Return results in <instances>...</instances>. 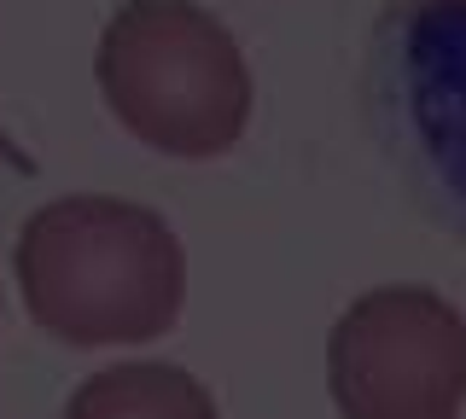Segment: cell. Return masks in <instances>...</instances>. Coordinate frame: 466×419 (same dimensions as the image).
Instances as JSON below:
<instances>
[{
    "label": "cell",
    "mask_w": 466,
    "mask_h": 419,
    "mask_svg": "<svg viewBox=\"0 0 466 419\" xmlns=\"http://www.w3.org/2000/svg\"><path fill=\"white\" fill-rule=\"evenodd\" d=\"M0 157H6V164H12V169H18V175H35V164H29V152H24V146H18V140H12V135H6V128H0Z\"/></svg>",
    "instance_id": "8992f818"
},
{
    "label": "cell",
    "mask_w": 466,
    "mask_h": 419,
    "mask_svg": "<svg viewBox=\"0 0 466 419\" xmlns=\"http://www.w3.org/2000/svg\"><path fill=\"white\" fill-rule=\"evenodd\" d=\"M373 128L408 193L466 239V0L390 6L368 53Z\"/></svg>",
    "instance_id": "3957f363"
},
{
    "label": "cell",
    "mask_w": 466,
    "mask_h": 419,
    "mask_svg": "<svg viewBox=\"0 0 466 419\" xmlns=\"http://www.w3.org/2000/svg\"><path fill=\"white\" fill-rule=\"evenodd\" d=\"M327 384L344 419H455L466 314L431 285H379L332 321Z\"/></svg>",
    "instance_id": "277c9868"
},
{
    "label": "cell",
    "mask_w": 466,
    "mask_h": 419,
    "mask_svg": "<svg viewBox=\"0 0 466 419\" xmlns=\"http://www.w3.org/2000/svg\"><path fill=\"white\" fill-rule=\"evenodd\" d=\"M414 6H443V0H414Z\"/></svg>",
    "instance_id": "52a82bcc"
},
{
    "label": "cell",
    "mask_w": 466,
    "mask_h": 419,
    "mask_svg": "<svg viewBox=\"0 0 466 419\" xmlns=\"http://www.w3.org/2000/svg\"><path fill=\"white\" fill-rule=\"evenodd\" d=\"M18 292L29 321L58 344H152L181 321L187 256L157 210L76 193L41 205L24 222Z\"/></svg>",
    "instance_id": "6da1fadb"
},
{
    "label": "cell",
    "mask_w": 466,
    "mask_h": 419,
    "mask_svg": "<svg viewBox=\"0 0 466 419\" xmlns=\"http://www.w3.org/2000/svg\"><path fill=\"white\" fill-rule=\"evenodd\" d=\"M65 419H222L216 396L169 361H116L76 384Z\"/></svg>",
    "instance_id": "5b68a950"
},
{
    "label": "cell",
    "mask_w": 466,
    "mask_h": 419,
    "mask_svg": "<svg viewBox=\"0 0 466 419\" xmlns=\"http://www.w3.org/2000/svg\"><path fill=\"white\" fill-rule=\"evenodd\" d=\"M94 76L111 117L164 157H222L251 123L233 30L193 0H128L99 30Z\"/></svg>",
    "instance_id": "7a4b0ae2"
}]
</instances>
